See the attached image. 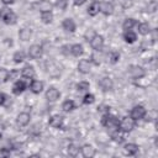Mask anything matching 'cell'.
<instances>
[{
    "label": "cell",
    "instance_id": "obj_1",
    "mask_svg": "<svg viewBox=\"0 0 158 158\" xmlns=\"http://www.w3.org/2000/svg\"><path fill=\"white\" fill-rule=\"evenodd\" d=\"M0 19L2 20V22H4L5 25H14V23H16V21H17L16 14H15L12 10L7 9V7L0 9Z\"/></svg>",
    "mask_w": 158,
    "mask_h": 158
},
{
    "label": "cell",
    "instance_id": "obj_2",
    "mask_svg": "<svg viewBox=\"0 0 158 158\" xmlns=\"http://www.w3.org/2000/svg\"><path fill=\"white\" fill-rule=\"evenodd\" d=\"M135 125H136V121L132 120L130 116H125V117H122V118L118 120V128H120L123 133L131 132V131L135 128Z\"/></svg>",
    "mask_w": 158,
    "mask_h": 158
},
{
    "label": "cell",
    "instance_id": "obj_3",
    "mask_svg": "<svg viewBox=\"0 0 158 158\" xmlns=\"http://www.w3.org/2000/svg\"><path fill=\"white\" fill-rule=\"evenodd\" d=\"M118 120L120 118H117V116L111 115L110 112H107V114H104L102 115L101 125L109 130V128H112V127H117L118 126Z\"/></svg>",
    "mask_w": 158,
    "mask_h": 158
},
{
    "label": "cell",
    "instance_id": "obj_4",
    "mask_svg": "<svg viewBox=\"0 0 158 158\" xmlns=\"http://www.w3.org/2000/svg\"><path fill=\"white\" fill-rule=\"evenodd\" d=\"M128 75L132 78V79H135V80H137V79H142L144 75H146V70H144V68L143 67H141V65H138V64H131L130 67H128Z\"/></svg>",
    "mask_w": 158,
    "mask_h": 158
},
{
    "label": "cell",
    "instance_id": "obj_5",
    "mask_svg": "<svg viewBox=\"0 0 158 158\" xmlns=\"http://www.w3.org/2000/svg\"><path fill=\"white\" fill-rule=\"evenodd\" d=\"M147 115V110L143 105H136L131 109V112H130V117L135 121H138V120H142L144 118V116Z\"/></svg>",
    "mask_w": 158,
    "mask_h": 158
},
{
    "label": "cell",
    "instance_id": "obj_6",
    "mask_svg": "<svg viewBox=\"0 0 158 158\" xmlns=\"http://www.w3.org/2000/svg\"><path fill=\"white\" fill-rule=\"evenodd\" d=\"M109 135L111 137L112 141H115L116 143H122L125 141V137H123V132L117 127H112V128H109Z\"/></svg>",
    "mask_w": 158,
    "mask_h": 158
},
{
    "label": "cell",
    "instance_id": "obj_7",
    "mask_svg": "<svg viewBox=\"0 0 158 158\" xmlns=\"http://www.w3.org/2000/svg\"><path fill=\"white\" fill-rule=\"evenodd\" d=\"M43 54V48L41 44H32L28 48V57L31 59H38Z\"/></svg>",
    "mask_w": 158,
    "mask_h": 158
},
{
    "label": "cell",
    "instance_id": "obj_8",
    "mask_svg": "<svg viewBox=\"0 0 158 158\" xmlns=\"http://www.w3.org/2000/svg\"><path fill=\"white\" fill-rule=\"evenodd\" d=\"M89 43H90V46H91V48H93L94 51H101L102 47H104V37H102L101 35L95 33L94 37L90 40Z\"/></svg>",
    "mask_w": 158,
    "mask_h": 158
},
{
    "label": "cell",
    "instance_id": "obj_9",
    "mask_svg": "<svg viewBox=\"0 0 158 158\" xmlns=\"http://www.w3.org/2000/svg\"><path fill=\"white\" fill-rule=\"evenodd\" d=\"M26 89H27V84H26V81H25L23 79H17V80L14 83V85H12V93H14L15 95L22 94Z\"/></svg>",
    "mask_w": 158,
    "mask_h": 158
},
{
    "label": "cell",
    "instance_id": "obj_10",
    "mask_svg": "<svg viewBox=\"0 0 158 158\" xmlns=\"http://www.w3.org/2000/svg\"><path fill=\"white\" fill-rule=\"evenodd\" d=\"M48 123L53 128H62L63 123H64V117L62 115H53V116L49 117Z\"/></svg>",
    "mask_w": 158,
    "mask_h": 158
},
{
    "label": "cell",
    "instance_id": "obj_11",
    "mask_svg": "<svg viewBox=\"0 0 158 158\" xmlns=\"http://www.w3.org/2000/svg\"><path fill=\"white\" fill-rule=\"evenodd\" d=\"M91 69V62L89 58H85V59H80L79 63H78V70L79 73L81 74H88Z\"/></svg>",
    "mask_w": 158,
    "mask_h": 158
},
{
    "label": "cell",
    "instance_id": "obj_12",
    "mask_svg": "<svg viewBox=\"0 0 158 158\" xmlns=\"http://www.w3.org/2000/svg\"><path fill=\"white\" fill-rule=\"evenodd\" d=\"M30 121H31V115L28 112H20L17 115V117H16V123L20 127L27 126L30 123Z\"/></svg>",
    "mask_w": 158,
    "mask_h": 158
},
{
    "label": "cell",
    "instance_id": "obj_13",
    "mask_svg": "<svg viewBox=\"0 0 158 158\" xmlns=\"http://www.w3.org/2000/svg\"><path fill=\"white\" fill-rule=\"evenodd\" d=\"M99 11L101 14L106 15V16L111 15L114 12V5H112V2H110V1H102V2H100L99 4Z\"/></svg>",
    "mask_w": 158,
    "mask_h": 158
},
{
    "label": "cell",
    "instance_id": "obj_14",
    "mask_svg": "<svg viewBox=\"0 0 158 158\" xmlns=\"http://www.w3.org/2000/svg\"><path fill=\"white\" fill-rule=\"evenodd\" d=\"M59 96H60V93H59V90L56 89L54 86H51V88L47 89V91H46V99H47L48 101H51V102L57 101V100L59 99Z\"/></svg>",
    "mask_w": 158,
    "mask_h": 158
},
{
    "label": "cell",
    "instance_id": "obj_15",
    "mask_svg": "<svg viewBox=\"0 0 158 158\" xmlns=\"http://www.w3.org/2000/svg\"><path fill=\"white\" fill-rule=\"evenodd\" d=\"M36 6H37V10L41 11V14L42 12H51L52 9H53V4L48 0H40L36 4Z\"/></svg>",
    "mask_w": 158,
    "mask_h": 158
},
{
    "label": "cell",
    "instance_id": "obj_16",
    "mask_svg": "<svg viewBox=\"0 0 158 158\" xmlns=\"http://www.w3.org/2000/svg\"><path fill=\"white\" fill-rule=\"evenodd\" d=\"M35 75H36L35 68H33L32 65H30V64L25 65V67L21 69V77L25 78V79H31V80H32V79L35 78Z\"/></svg>",
    "mask_w": 158,
    "mask_h": 158
},
{
    "label": "cell",
    "instance_id": "obj_17",
    "mask_svg": "<svg viewBox=\"0 0 158 158\" xmlns=\"http://www.w3.org/2000/svg\"><path fill=\"white\" fill-rule=\"evenodd\" d=\"M99 86L101 88V90L104 91H109L114 88V83H112V79L109 78V77H104L99 80Z\"/></svg>",
    "mask_w": 158,
    "mask_h": 158
},
{
    "label": "cell",
    "instance_id": "obj_18",
    "mask_svg": "<svg viewBox=\"0 0 158 158\" xmlns=\"http://www.w3.org/2000/svg\"><path fill=\"white\" fill-rule=\"evenodd\" d=\"M44 88V84L43 81L41 80H37V79H32L31 83H30V90L33 93V94H40Z\"/></svg>",
    "mask_w": 158,
    "mask_h": 158
},
{
    "label": "cell",
    "instance_id": "obj_19",
    "mask_svg": "<svg viewBox=\"0 0 158 158\" xmlns=\"http://www.w3.org/2000/svg\"><path fill=\"white\" fill-rule=\"evenodd\" d=\"M62 27H63L64 31L70 32V33H73V32L77 30V25H75L74 20H73V19H69V17L63 20V22H62Z\"/></svg>",
    "mask_w": 158,
    "mask_h": 158
},
{
    "label": "cell",
    "instance_id": "obj_20",
    "mask_svg": "<svg viewBox=\"0 0 158 158\" xmlns=\"http://www.w3.org/2000/svg\"><path fill=\"white\" fill-rule=\"evenodd\" d=\"M80 153H81L83 157H85V158H91V157L95 156L96 151H95V148H94L93 146H90V144H84V146L80 147Z\"/></svg>",
    "mask_w": 158,
    "mask_h": 158
},
{
    "label": "cell",
    "instance_id": "obj_21",
    "mask_svg": "<svg viewBox=\"0 0 158 158\" xmlns=\"http://www.w3.org/2000/svg\"><path fill=\"white\" fill-rule=\"evenodd\" d=\"M138 146L136 143H126L123 146V153L126 156H136L138 153Z\"/></svg>",
    "mask_w": 158,
    "mask_h": 158
},
{
    "label": "cell",
    "instance_id": "obj_22",
    "mask_svg": "<svg viewBox=\"0 0 158 158\" xmlns=\"http://www.w3.org/2000/svg\"><path fill=\"white\" fill-rule=\"evenodd\" d=\"M122 38L126 43H135L137 41V35L136 32H133L132 30H127V31H123V35H122Z\"/></svg>",
    "mask_w": 158,
    "mask_h": 158
},
{
    "label": "cell",
    "instance_id": "obj_23",
    "mask_svg": "<svg viewBox=\"0 0 158 158\" xmlns=\"http://www.w3.org/2000/svg\"><path fill=\"white\" fill-rule=\"evenodd\" d=\"M102 58H104V54L101 53V51H94V53L90 56V62H91V64L99 65V64H101Z\"/></svg>",
    "mask_w": 158,
    "mask_h": 158
},
{
    "label": "cell",
    "instance_id": "obj_24",
    "mask_svg": "<svg viewBox=\"0 0 158 158\" xmlns=\"http://www.w3.org/2000/svg\"><path fill=\"white\" fill-rule=\"evenodd\" d=\"M84 53V48L80 43H74L70 46V54L74 57H80Z\"/></svg>",
    "mask_w": 158,
    "mask_h": 158
},
{
    "label": "cell",
    "instance_id": "obj_25",
    "mask_svg": "<svg viewBox=\"0 0 158 158\" xmlns=\"http://www.w3.org/2000/svg\"><path fill=\"white\" fill-rule=\"evenodd\" d=\"M137 20H135L133 17H127V19H125V21H123V23H122V28L125 30V31H127V30H132L133 27H136L137 26Z\"/></svg>",
    "mask_w": 158,
    "mask_h": 158
},
{
    "label": "cell",
    "instance_id": "obj_26",
    "mask_svg": "<svg viewBox=\"0 0 158 158\" xmlns=\"http://www.w3.org/2000/svg\"><path fill=\"white\" fill-rule=\"evenodd\" d=\"M137 27H138V33L142 35V36H147V35H149V32H151V26H149L148 22L137 23Z\"/></svg>",
    "mask_w": 158,
    "mask_h": 158
},
{
    "label": "cell",
    "instance_id": "obj_27",
    "mask_svg": "<svg viewBox=\"0 0 158 158\" xmlns=\"http://www.w3.org/2000/svg\"><path fill=\"white\" fill-rule=\"evenodd\" d=\"M31 36H32V30L28 27H23L19 32V37L21 41H28L31 38Z\"/></svg>",
    "mask_w": 158,
    "mask_h": 158
},
{
    "label": "cell",
    "instance_id": "obj_28",
    "mask_svg": "<svg viewBox=\"0 0 158 158\" xmlns=\"http://www.w3.org/2000/svg\"><path fill=\"white\" fill-rule=\"evenodd\" d=\"M74 109H75V102H74L73 100L67 99V100L63 101V104H62V110H63L64 112H70V111H73Z\"/></svg>",
    "mask_w": 158,
    "mask_h": 158
},
{
    "label": "cell",
    "instance_id": "obj_29",
    "mask_svg": "<svg viewBox=\"0 0 158 158\" xmlns=\"http://www.w3.org/2000/svg\"><path fill=\"white\" fill-rule=\"evenodd\" d=\"M86 11H88V15H89V16H96V15L100 12V11H99V4L93 1V2L88 6Z\"/></svg>",
    "mask_w": 158,
    "mask_h": 158
},
{
    "label": "cell",
    "instance_id": "obj_30",
    "mask_svg": "<svg viewBox=\"0 0 158 158\" xmlns=\"http://www.w3.org/2000/svg\"><path fill=\"white\" fill-rule=\"evenodd\" d=\"M68 154L70 156V157H77L78 154H79V152H80V147L79 146H77L75 143H70L69 146H68Z\"/></svg>",
    "mask_w": 158,
    "mask_h": 158
},
{
    "label": "cell",
    "instance_id": "obj_31",
    "mask_svg": "<svg viewBox=\"0 0 158 158\" xmlns=\"http://www.w3.org/2000/svg\"><path fill=\"white\" fill-rule=\"evenodd\" d=\"M9 79H10V72L6 68L0 67V84L6 83Z\"/></svg>",
    "mask_w": 158,
    "mask_h": 158
},
{
    "label": "cell",
    "instance_id": "obj_32",
    "mask_svg": "<svg viewBox=\"0 0 158 158\" xmlns=\"http://www.w3.org/2000/svg\"><path fill=\"white\" fill-rule=\"evenodd\" d=\"M120 53L117 52V51H111L110 53H109V56H107V58H109V62L111 63V64H116L118 60H120Z\"/></svg>",
    "mask_w": 158,
    "mask_h": 158
},
{
    "label": "cell",
    "instance_id": "obj_33",
    "mask_svg": "<svg viewBox=\"0 0 158 158\" xmlns=\"http://www.w3.org/2000/svg\"><path fill=\"white\" fill-rule=\"evenodd\" d=\"M89 88H90V84L85 80H81L77 84V90L79 93H86V91H89Z\"/></svg>",
    "mask_w": 158,
    "mask_h": 158
},
{
    "label": "cell",
    "instance_id": "obj_34",
    "mask_svg": "<svg viewBox=\"0 0 158 158\" xmlns=\"http://www.w3.org/2000/svg\"><path fill=\"white\" fill-rule=\"evenodd\" d=\"M12 59H14V62L15 63H22L23 60H25V52L23 51H17V52H15L14 53V56H12Z\"/></svg>",
    "mask_w": 158,
    "mask_h": 158
},
{
    "label": "cell",
    "instance_id": "obj_35",
    "mask_svg": "<svg viewBox=\"0 0 158 158\" xmlns=\"http://www.w3.org/2000/svg\"><path fill=\"white\" fill-rule=\"evenodd\" d=\"M41 20L43 23H51L53 21V14L51 12H42L41 14Z\"/></svg>",
    "mask_w": 158,
    "mask_h": 158
},
{
    "label": "cell",
    "instance_id": "obj_36",
    "mask_svg": "<svg viewBox=\"0 0 158 158\" xmlns=\"http://www.w3.org/2000/svg\"><path fill=\"white\" fill-rule=\"evenodd\" d=\"M94 101H95V96H94V94L86 91V94H85L84 98H83V104H84V105H91Z\"/></svg>",
    "mask_w": 158,
    "mask_h": 158
},
{
    "label": "cell",
    "instance_id": "obj_37",
    "mask_svg": "<svg viewBox=\"0 0 158 158\" xmlns=\"http://www.w3.org/2000/svg\"><path fill=\"white\" fill-rule=\"evenodd\" d=\"M59 10H65L67 6H68V0H56V4H54Z\"/></svg>",
    "mask_w": 158,
    "mask_h": 158
},
{
    "label": "cell",
    "instance_id": "obj_38",
    "mask_svg": "<svg viewBox=\"0 0 158 158\" xmlns=\"http://www.w3.org/2000/svg\"><path fill=\"white\" fill-rule=\"evenodd\" d=\"M117 2L123 7V9H128L133 5V0H117Z\"/></svg>",
    "mask_w": 158,
    "mask_h": 158
},
{
    "label": "cell",
    "instance_id": "obj_39",
    "mask_svg": "<svg viewBox=\"0 0 158 158\" xmlns=\"http://www.w3.org/2000/svg\"><path fill=\"white\" fill-rule=\"evenodd\" d=\"M98 111H100L102 114H107V112H110V106L105 105V104H101V105L98 106Z\"/></svg>",
    "mask_w": 158,
    "mask_h": 158
},
{
    "label": "cell",
    "instance_id": "obj_40",
    "mask_svg": "<svg viewBox=\"0 0 158 158\" xmlns=\"http://www.w3.org/2000/svg\"><path fill=\"white\" fill-rule=\"evenodd\" d=\"M96 32L94 31V30H88L86 32H85V35H84V37H85V41H88V42H90V40L94 37V35H95Z\"/></svg>",
    "mask_w": 158,
    "mask_h": 158
},
{
    "label": "cell",
    "instance_id": "obj_41",
    "mask_svg": "<svg viewBox=\"0 0 158 158\" xmlns=\"http://www.w3.org/2000/svg\"><path fill=\"white\" fill-rule=\"evenodd\" d=\"M10 154H11V149L10 148H6V147L0 148V157H9Z\"/></svg>",
    "mask_w": 158,
    "mask_h": 158
},
{
    "label": "cell",
    "instance_id": "obj_42",
    "mask_svg": "<svg viewBox=\"0 0 158 158\" xmlns=\"http://www.w3.org/2000/svg\"><path fill=\"white\" fill-rule=\"evenodd\" d=\"M7 95L5 94V93H1L0 91V106H4L6 102H7Z\"/></svg>",
    "mask_w": 158,
    "mask_h": 158
},
{
    "label": "cell",
    "instance_id": "obj_43",
    "mask_svg": "<svg viewBox=\"0 0 158 158\" xmlns=\"http://www.w3.org/2000/svg\"><path fill=\"white\" fill-rule=\"evenodd\" d=\"M149 33L152 35V41L156 42L157 41V36H158V30L157 28H151V32Z\"/></svg>",
    "mask_w": 158,
    "mask_h": 158
},
{
    "label": "cell",
    "instance_id": "obj_44",
    "mask_svg": "<svg viewBox=\"0 0 158 158\" xmlns=\"http://www.w3.org/2000/svg\"><path fill=\"white\" fill-rule=\"evenodd\" d=\"M85 1H86V0H73V2H74L75 6H81Z\"/></svg>",
    "mask_w": 158,
    "mask_h": 158
},
{
    "label": "cell",
    "instance_id": "obj_45",
    "mask_svg": "<svg viewBox=\"0 0 158 158\" xmlns=\"http://www.w3.org/2000/svg\"><path fill=\"white\" fill-rule=\"evenodd\" d=\"M1 2H2L4 5H11V4L15 2V0H1Z\"/></svg>",
    "mask_w": 158,
    "mask_h": 158
},
{
    "label": "cell",
    "instance_id": "obj_46",
    "mask_svg": "<svg viewBox=\"0 0 158 158\" xmlns=\"http://www.w3.org/2000/svg\"><path fill=\"white\" fill-rule=\"evenodd\" d=\"M94 2H98V4H100V2H102V1H105V0H93Z\"/></svg>",
    "mask_w": 158,
    "mask_h": 158
},
{
    "label": "cell",
    "instance_id": "obj_47",
    "mask_svg": "<svg viewBox=\"0 0 158 158\" xmlns=\"http://www.w3.org/2000/svg\"><path fill=\"white\" fill-rule=\"evenodd\" d=\"M1 138H2V135H1V132H0V139H1Z\"/></svg>",
    "mask_w": 158,
    "mask_h": 158
}]
</instances>
